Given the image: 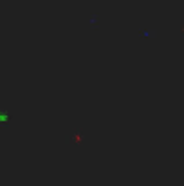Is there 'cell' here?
<instances>
[{
    "mask_svg": "<svg viewBox=\"0 0 184 186\" xmlns=\"http://www.w3.org/2000/svg\"><path fill=\"white\" fill-rule=\"evenodd\" d=\"M152 29H143V27H139V34L143 36V38H152Z\"/></svg>",
    "mask_w": 184,
    "mask_h": 186,
    "instance_id": "1",
    "label": "cell"
},
{
    "mask_svg": "<svg viewBox=\"0 0 184 186\" xmlns=\"http://www.w3.org/2000/svg\"><path fill=\"white\" fill-rule=\"evenodd\" d=\"M72 137H74V141H81V134H80V130H74V132L67 137V141H69V139H72Z\"/></svg>",
    "mask_w": 184,
    "mask_h": 186,
    "instance_id": "2",
    "label": "cell"
},
{
    "mask_svg": "<svg viewBox=\"0 0 184 186\" xmlns=\"http://www.w3.org/2000/svg\"><path fill=\"white\" fill-rule=\"evenodd\" d=\"M90 22H92V24H94V22H98V16H96V14H92V16H90Z\"/></svg>",
    "mask_w": 184,
    "mask_h": 186,
    "instance_id": "3",
    "label": "cell"
},
{
    "mask_svg": "<svg viewBox=\"0 0 184 186\" xmlns=\"http://www.w3.org/2000/svg\"><path fill=\"white\" fill-rule=\"evenodd\" d=\"M179 29H181V33H184V22H181V24H179Z\"/></svg>",
    "mask_w": 184,
    "mask_h": 186,
    "instance_id": "4",
    "label": "cell"
}]
</instances>
